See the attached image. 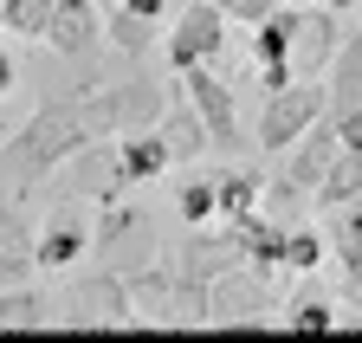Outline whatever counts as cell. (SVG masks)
Listing matches in <instances>:
<instances>
[{"label": "cell", "instance_id": "8992f818", "mask_svg": "<svg viewBox=\"0 0 362 343\" xmlns=\"http://www.w3.org/2000/svg\"><path fill=\"white\" fill-rule=\"evenodd\" d=\"M285 52H291V78H317L330 65V52H337V7H324V0H317V7H285Z\"/></svg>", "mask_w": 362, "mask_h": 343}, {"label": "cell", "instance_id": "4fadbf2b", "mask_svg": "<svg viewBox=\"0 0 362 343\" xmlns=\"http://www.w3.org/2000/svg\"><path fill=\"white\" fill-rule=\"evenodd\" d=\"M168 20V0H117V13L104 20V39L117 52H129V59H143L149 46H156V26Z\"/></svg>", "mask_w": 362, "mask_h": 343}, {"label": "cell", "instance_id": "5bb4252c", "mask_svg": "<svg viewBox=\"0 0 362 343\" xmlns=\"http://www.w3.org/2000/svg\"><path fill=\"white\" fill-rule=\"evenodd\" d=\"M33 279V227L13 201H0V285Z\"/></svg>", "mask_w": 362, "mask_h": 343}, {"label": "cell", "instance_id": "cb8c5ba5", "mask_svg": "<svg viewBox=\"0 0 362 343\" xmlns=\"http://www.w3.org/2000/svg\"><path fill=\"white\" fill-rule=\"evenodd\" d=\"M337 291H343L349 311H362V260H343V285H337Z\"/></svg>", "mask_w": 362, "mask_h": 343}, {"label": "cell", "instance_id": "ffe728a7", "mask_svg": "<svg viewBox=\"0 0 362 343\" xmlns=\"http://www.w3.org/2000/svg\"><path fill=\"white\" fill-rule=\"evenodd\" d=\"M45 26H52V0H0V33L45 39Z\"/></svg>", "mask_w": 362, "mask_h": 343}, {"label": "cell", "instance_id": "7402d4cb", "mask_svg": "<svg viewBox=\"0 0 362 343\" xmlns=\"http://www.w3.org/2000/svg\"><path fill=\"white\" fill-rule=\"evenodd\" d=\"M285 330H337V305L330 298H317V291H298L291 305H285Z\"/></svg>", "mask_w": 362, "mask_h": 343}, {"label": "cell", "instance_id": "603a6c76", "mask_svg": "<svg viewBox=\"0 0 362 343\" xmlns=\"http://www.w3.org/2000/svg\"><path fill=\"white\" fill-rule=\"evenodd\" d=\"M207 7H220L226 26H233V20H240V26H259V20L272 13V0H207Z\"/></svg>", "mask_w": 362, "mask_h": 343}, {"label": "cell", "instance_id": "2e32d148", "mask_svg": "<svg viewBox=\"0 0 362 343\" xmlns=\"http://www.w3.org/2000/svg\"><path fill=\"white\" fill-rule=\"evenodd\" d=\"M175 214H181V227H207V221H220L214 168H188V175L175 182Z\"/></svg>", "mask_w": 362, "mask_h": 343}, {"label": "cell", "instance_id": "d6986e66", "mask_svg": "<svg viewBox=\"0 0 362 343\" xmlns=\"http://www.w3.org/2000/svg\"><path fill=\"white\" fill-rule=\"evenodd\" d=\"M214 188H220V221H233V214L265 201V182L252 175V168H214Z\"/></svg>", "mask_w": 362, "mask_h": 343}, {"label": "cell", "instance_id": "5b68a950", "mask_svg": "<svg viewBox=\"0 0 362 343\" xmlns=\"http://www.w3.org/2000/svg\"><path fill=\"white\" fill-rule=\"evenodd\" d=\"M78 104H84V117H90V130H98V136H123V130H149L168 98H162L156 78H129V84H110V91L78 98Z\"/></svg>", "mask_w": 362, "mask_h": 343}, {"label": "cell", "instance_id": "6da1fadb", "mask_svg": "<svg viewBox=\"0 0 362 343\" xmlns=\"http://www.w3.org/2000/svg\"><path fill=\"white\" fill-rule=\"evenodd\" d=\"M84 143H98V130H90L84 104H78V98H65V104L33 110L26 123H13V130L0 136V168H7V175L26 188V182H45L52 168H65Z\"/></svg>", "mask_w": 362, "mask_h": 343}, {"label": "cell", "instance_id": "ac0fdd59", "mask_svg": "<svg viewBox=\"0 0 362 343\" xmlns=\"http://www.w3.org/2000/svg\"><path fill=\"white\" fill-rule=\"evenodd\" d=\"M317 266H324V233H310V227L285 221V240H279V272L304 279V272H317Z\"/></svg>", "mask_w": 362, "mask_h": 343}, {"label": "cell", "instance_id": "9c48e42d", "mask_svg": "<svg viewBox=\"0 0 362 343\" xmlns=\"http://www.w3.org/2000/svg\"><path fill=\"white\" fill-rule=\"evenodd\" d=\"M168 168H175V156H168V143H162L156 123H149V130H123L110 143V194H129V188L168 175Z\"/></svg>", "mask_w": 362, "mask_h": 343}, {"label": "cell", "instance_id": "e0dca14e", "mask_svg": "<svg viewBox=\"0 0 362 343\" xmlns=\"http://www.w3.org/2000/svg\"><path fill=\"white\" fill-rule=\"evenodd\" d=\"M156 130H162V143H168V156H175V162H194V156L207 149V130H201V117H194V104H188V98H181V104H162Z\"/></svg>", "mask_w": 362, "mask_h": 343}, {"label": "cell", "instance_id": "3957f363", "mask_svg": "<svg viewBox=\"0 0 362 343\" xmlns=\"http://www.w3.org/2000/svg\"><path fill=\"white\" fill-rule=\"evenodd\" d=\"M317 117H324V78H291V84H279V91H265V110H259V149H265V156L291 149Z\"/></svg>", "mask_w": 362, "mask_h": 343}, {"label": "cell", "instance_id": "ba28073f", "mask_svg": "<svg viewBox=\"0 0 362 343\" xmlns=\"http://www.w3.org/2000/svg\"><path fill=\"white\" fill-rule=\"evenodd\" d=\"M337 149H343V143H337V123H330V117H317L310 130H304V136L291 143V162H285V182L272 188V201H310V188L324 182V168L337 162Z\"/></svg>", "mask_w": 362, "mask_h": 343}, {"label": "cell", "instance_id": "9a60e30c", "mask_svg": "<svg viewBox=\"0 0 362 343\" xmlns=\"http://www.w3.org/2000/svg\"><path fill=\"white\" fill-rule=\"evenodd\" d=\"M45 324H52V298L39 285H26V279L0 285V330H45Z\"/></svg>", "mask_w": 362, "mask_h": 343}, {"label": "cell", "instance_id": "7c38bea8", "mask_svg": "<svg viewBox=\"0 0 362 343\" xmlns=\"http://www.w3.org/2000/svg\"><path fill=\"white\" fill-rule=\"evenodd\" d=\"M104 39V0H52V26H45V46L84 59L90 46Z\"/></svg>", "mask_w": 362, "mask_h": 343}, {"label": "cell", "instance_id": "44dd1931", "mask_svg": "<svg viewBox=\"0 0 362 343\" xmlns=\"http://www.w3.org/2000/svg\"><path fill=\"white\" fill-rule=\"evenodd\" d=\"M324 246H337V260H362V194L343 201V207H330V233H324Z\"/></svg>", "mask_w": 362, "mask_h": 343}, {"label": "cell", "instance_id": "52a82bcc", "mask_svg": "<svg viewBox=\"0 0 362 343\" xmlns=\"http://www.w3.org/2000/svg\"><path fill=\"white\" fill-rule=\"evenodd\" d=\"M65 324H78V330H136L143 318L129 305V285L117 272H98V279H84L78 298L65 305Z\"/></svg>", "mask_w": 362, "mask_h": 343}, {"label": "cell", "instance_id": "277c9868", "mask_svg": "<svg viewBox=\"0 0 362 343\" xmlns=\"http://www.w3.org/2000/svg\"><path fill=\"white\" fill-rule=\"evenodd\" d=\"M220 52H226V13L207 7V0H188V7L168 20L162 65H168V71H188V65H214Z\"/></svg>", "mask_w": 362, "mask_h": 343}, {"label": "cell", "instance_id": "7a4b0ae2", "mask_svg": "<svg viewBox=\"0 0 362 343\" xmlns=\"http://www.w3.org/2000/svg\"><path fill=\"white\" fill-rule=\"evenodd\" d=\"M324 117L337 123V143L362 156V33L337 39L324 65Z\"/></svg>", "mask_w": 362, "mask_h": 343}, {"label": "cell", "instance_id": "8fae6325", "mask_svg": "<svg viewBox=\"0 0 362 343\" xmlns=\"http://www.w3.org/2000/svg\"><path fill=\"white\" fill-rule=\"evenodd\" d=\"M84 252H90V227L78 214H52L33 227V272H71Z\"/></svg>", "mask_w": 362, "mask_h": 343}, {"label": "cell", "instance_id": "30bf717a", "mask_svg": "<svg viewBox=\"0 0 362 343\" xmlns=\"http://www.w3.org/2000/svg\"><path fill=\"white\" fill-rule=\"evenodd\" d=\"M181 98L194 104L201 130H207L220 149H240V143H246V136H240V104H233V91H226L207 65H188V71H181Z\"/></svg>", "mask_w": 362, "mask_h": 343}, {"label": "cell", "instance_id": "484cf974", "mask_svg": "<svg viewBox=\"0 0 362 343\" xmlns=\"http://www.w3.org/2000/svg\"><path fill=\"white\" fill-rule=\"evenodd\" d=\"M324 7H337V13H349V7H356V0H324Z\"/></svg>", "mask_w": 362, "mask_h": 343}, {"label": "cell", "instance_id": "d4e9b609", "mask_svg": "<svg viewBox=\"0 0 362 343\" xmlns=\"http://www.w3.org/2000/svg\"><path fill=\"white\" fill-rule=\"evenodd\" d=\"M13 84H20V65H13V52H7V46H0V98H7Z\"/></svg>", "mask_w": 362, "mask_h": 343}]
</instances>
